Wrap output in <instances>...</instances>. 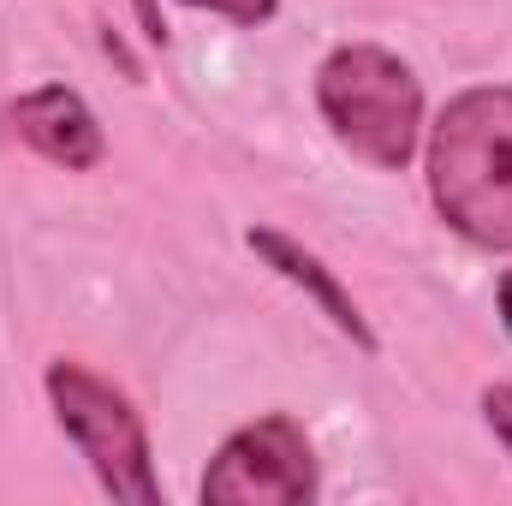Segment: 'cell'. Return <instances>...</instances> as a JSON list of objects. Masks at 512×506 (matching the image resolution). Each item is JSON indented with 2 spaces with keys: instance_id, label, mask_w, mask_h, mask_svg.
Segmentation results:
<instances>
[{
  "instance_id": "cell-1",
  "label": "cell",
  "mask_w": 512,
  "mask_h": 506,
  "mask_svg": "<svg viewBox=\"0 0 512 506\" xmlns=\"http://www.w3.org/2000/svg\"><path fill=\"white\" fill-rule=\"evenodd\" d=\"M429 203L477 251L512 256V84L459 90L429 126Z\"/></svg>"
},
{
  "instance_id": "cell-2",
  "label": "cell",
  "mask_w": 512,
  "mask_h": 506,
  "mask_svg": "<svg viewBox=\"0 0 512 506\" xmlns=\"http://www.w3.org/2000/svg\"><path fill=\"white\" fill-rule=\"evenodd\" d=\"M316 108L340 149L376 173H405L423 143V84L382 42H346L316 72Z\"/></svg>"
},
{
  "instance_id": "cell-3",
  "label": "cell",
  "mask_w": 512,
  "mask_h": 506,
  "mask_svg": "<svg viewBox=\"0 0 512 506\" xmlns=\"http://www.w3.org/2000/svg\"><path fill=\"white\" fill-rule=\"evenodd\" d=\"M42 387H48L54 423L90 459L102 495L131 501V506L161 501V477H155V459H149V429H143L137 405H131L114 381H102L96 370H84L72 358H54Z\"/></svg>"
},
{
  "instance_id": "cell-4",
  "label": "cell",
  "mask_w": 512,
  "mask_h": 506,
  "mask_svg": "<svg viewBox=\"0 0 512 506\" xmlns=\"http://www.w3.org/2000/svg\"><path fill=\"white\" fill-rule=\"evenodd\" d=\"M203 506H310L316 501V453L298 417L268 411L245 429H233L203 483H197Z\"/></svg>"
},
{
  "instance_id": "cell-5",
  "label": "cell",
  "mask_w": 512,
  "mask_h": 506,
  "mask_svg": "<svg viewBox=\"0 0 512 506\" xmlns=\"http://www.w3.org/2000/svg\"><path fill=\"white\" fill-rule=\"evenodd\" d=\"M6 120H12V131H18L42 161H54V167H66V173H90V167H102V155H108V137H102L90 102H84L72 84H42V90L18 96V102L6 108Z\"/></svg>"
},
{
  "instance_id": "cell-6",
  "label": "cell",
  "mask_w": 512,
  "mask_h": 506,
  "mask_svg": "<svg viewBox=\"0 0 512 506\" xmlns=\"http://www.w3.org/2000/svg\"><path fill=\"white\" fill-rule=\"evenodd\" d=\"M245 245H251V251L262 256L280 280H292V286H298V292H304V298H310V304H316V310H322V316H328V322L358 346V352H364V358H376V352H382V340H376V328L364 322L358 298L340 286V274H334L316 251H304V245H298V239H286L280 227H251V233H245Z\"/></svg>"
},
{
  "instance_id": "cell-7",
  "label": "cell",
  "mask_w": 512,
  "mask_h": 506,
  "mask_svg": "<svg viewBox=\"0 0 512 506\" xmlns=\"http://www.w3.org/2000/svg\"><path fill=\"white\" fill-rule=\"evenodd\" d=\"M185 6L215 12V18H227V24H239V30H256V24H268V18H274V6H280V0H185Z\"/></svg>"
},
{
  "instance_id": "cell-8",
  "label": "cell",
  "mask_w": 512,
  "mask_h": 506,
  "mask_svg": "<svg viewBox=\"0 0 512 506\" xmlns=\"http://www.w3.org/2000/svg\"><path fill=\"white\" fill-rule=\"evenodd\" d=\"M483 423L495 429L501 453L512 459V381H495V387H483Z\"/></svg>"
},
{
  "instance_id": "cell-9",
  "label": "cell",
  "mask_w": 512,
  "mask_h": 506,
  "mask_svg": "<svg viewBox=\"0 0 512 506\" xmlns=\"http://www.w3.org/2000/svg\"><path fill=\"white\" fill-rule=\"evenodd\" d=\"M137 18H143V36H149L155 48H167V24H161V12H155V0H137Z\"/></svg>"
},
{
  "instance_id": "cell-10",
  "label": "cell",
  "mask_w": 512,
  "mask_h": 506,
  "mask_svg": "<svg viewBox=\"0 0 512 506\" xmlns=\"http://www.w3.org/2000/svg\"><path fill=\"white\" fill-rule=\"evenodd\" d=\"M495 310H501V328H507V340H512V268L501 274V286H495Z\"/></svg>"
}]
</instances>
